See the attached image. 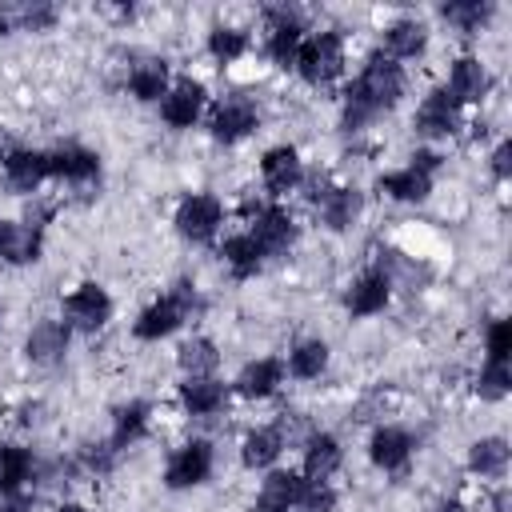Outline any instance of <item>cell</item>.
<instances>
[{
  "label": "cell",
  "instance_id": "6da1fadb",
  "mask_svg": "<svg viewBox=\"0 0 512 512\" xmlns=\"http://www.w3.org/2000/svg\"><path fill=\"white\" fill-rule=\"evenodd\" d=\"M404 96V68L396 60H388L384 52H372L360 68V76L348 84L344 92V112H340V128L344 132H360L364 124H372L380 112L396 108V100Z\"/></svg>",
  "mask_w": 512,
  "mask_h": 512
},
{
  "label": "cell",
  "instance_id": "7a4b0ae2",
  "mask_svg": "<svg viewBox=\"0 0 512 512\" xmlns=\"http://www.w3.org/2000/svg\"><path fill=\"white\" fill-rule=\"evenodd\" d=\"M204 304H200V292H196V284L192 280H176L172 284V292H164L160 300H152L140 316H136V324H132V336L136 340H144V344H156V340H164V336H172L188 316H196Z\"/></svg>",
  "mask_w": 512,
  "mask_h": 512
},
{
  "label": "cell",
  "instance_id": "3957f363",
  "mask_svg": "<svg viewBox=\"0 0 512 512\" xmlns=\"http://www.w3.org/2000/svg\"><path fill=\"white\" fill-rule=\"evenodd\" d=\"M308 84H332L340 72H344V36L340 32H316V36H304L300 52H296V64H292Z\"/></svg>",
  "mask_w": 512,
  "mask_h": 512
},
{
  "label": "cell",
  "instance_id": "277c9868",
  "mask_svg": "<svg viewBox=\"0 0 512 512\" xmlns=\"http://www.w3.org/2000/svg\"><path fill=\"white\" fill-rule=\"evenodd\" d=\"M176 232L192 244H212V236L220 232L224 224V204L212 196V192H188L180 204H176V216H172Z\"/></svg>",
  "mask_w": 512,
  "mask_h": 512
},
{
  "label": "cell",
  "instance_id": "5b68a950",
  "mask_svg": "<svg viewBox=\"0 0 512 512\" xmlns=\"http://www.w3.org/2000/svg\"><path fill=\"white\" fill-rule=\"evenodd\" d=\"M244 216H248V232L256 236V244L268 252V256H280L296 244V220L288 208L280 204H260V200H248L244 204Z\"/></svg>",
  "mask_w": 512,
  "mask_h": 512
},
{
  "label": "cell",
  "instance_id": "8992f818",
  "mask_svg": "<svg viewBox=\"0 0 512 512\" xmlns=\"http://www.w3.org/2000/svg\"><path fill=\"white\" fill-rule=\"evenodd\" d=\"M64 324L68 328H80V332H100L108 320H112V296L96 284V280H84L76 284L68 296H64Z\"/></svg>",
  "mask_w": 512,
  "mask_h": 512
},
{
  "label": "cell",
  "instance_id": "52a82bcc",
  "mask_svg": "<svg viewBox=\"0 0 512 512\" xmlns=\"http://www.w3.org/2000/svg\"><path fill=\"white\" fill-rule=\"evenodd\" d=\"M212 444L208 440H188V444H180L172 456H168V464H164V484L172 488V492H184V488H196V484H204L208 476H212Z\"/></svg>",
  "mask_w": 512,
  "mask_h": 512
},
{
  "label": "cell",
  "instance_id": "ba28073f",
  "mask_svg": "<svg viewBox=\"0 0 512 512\" xmlns=\"http://www.w3.org/2000/svg\"><path fill=\"white\" fill-rule=\"evenodd\" d=\"M260 124V108L248 96H228L208 112V132L220 144H240L244 136H252Z\"/></svg>",
  "mask_w": 512,
  "mask_h": 512
},
{
  "label": "cell",
  "instance_id": "9c48e42d",
  "mask_svg": "<svg viewBox=\"0 0 512 512\" xmlns=\"http://www.w3.org/2000/svg\"><path fill=\"white\" fill-rule=\"evenodd\" d=\"M460 100L448 92V88H432L424 96V104L416 108V132L428 136V140H444V136H456L460 128Z\"/></svg>",
  "mask_w": 512,
  "mask_h": 512
},
{
  "label": "cell",
  "instance_id": "30bf717a",
  "mask_svg": "<svg viewBox=\"0 0 512 512\" xmlns=\"http://www.w3.org/2000/svg\"><path fill=\"white\" fill-rule=\"evenodd\" d=\"M300 44H304V20L292 8H268V40H264L268 56L280 68H292Z\"/></svg>",
  "mask_w": 512,
  "mask_h": 512
},
{
  "label": "cell",
  "instance_id": "8fae6325",
  "mask_svg": "<svg viewBox=\"0 0 512 512\" xmlns=\"http://www.w3.org/2000/svg\"><path fill=\"white\" fill-rule=\"evenodd\" d=\"M260 180H264V188L272 196H284V192L300 188L304 184V160H300V152L292 144L268 148L264 160H260Z\"/></svg>",
  "mask_w": 512,
  "mask_h": 512
},
{
  "label": "cell",
  "instance_id": "7c38bea8",
  "mask_svg": "<svg viewBox=\"0 0 512 512\" xmlns=\"http://www.w3.org/2000/svg\"><path fill=\"white\" fill-rule=\"evenodd\" d=\"M204 100H208L204 84L192 80V76H180V80L168 88V96L160 100V116H164V124H172V128H192L196 116L204 112Z\"/></svg>",
  "mask_w": 512,
  "mask_h": 512
},
{
  "label": "cell",
  "instance_id": "4fadbf2b",
  "mask_svg": "<svg viewBox=\"0 0 512 512\" xmlns=\"http://www.w3.org/2000/svg\"><path fill=\"white\" fill-rule=\"evenodd\" d=\"M388 300H392V280H388L380 268L360 272V276L348 284V292H344V308H348L352 316H376V312L388 308Z\"/></svg>",
  "mask_w": 512,
  "mask_h": 512
},
{
  "label": "cell",
  "instance_id": "5bb4252c",
  "mask_svg": "<svg viewBox=\"0 0 512 512\" xmlns=\"http://www.w3.org/2000/svg\"><path fill=\"white\" fill-rule=\"evenodd\" d=\"M68 344H72V328H68L64 320H40V324H32V332H28V340H24V356H28L32 364L52 368V364L64 360Z\"/></svg>",
  "mask_w": 512,
  "mask_h": 512
},
{
  "label": "cell",
  "instance_id": "9a60e30c",
  "mask_svg": "<svg viewBox=\"0 0 512 512\" xmlns=\"http://www.w3.org/2000/svg\"><path fill=\"white\" fill-rule=\"evenodd\" d=\"M412 448H416L412 436L404 428H396V424H380L372 432V440H368V456H372V464L380 472H404L408 460H412Z\"/></svg>",
  "mask_w": 512,
  "mask_h": 512
},
{
  "label": "cell",
  "instance_id": "2e32d148",
  "mask_svg": "<svg viewBox=\"0 0 512 512\" xmlns=\"http://www.w3.org/2000/svg\"><path fill=\"white\" fill-rule=\"evenodd\" d=\"M4 176L16 192H36L52 172H48V152L36 148H8L4 152Z\"/></svg>",
  "mask_w": 512,
  "mask_h": 512
},
{
  "label": "cell",
  "instance_id": "e0dca14e",
  "mask_svg": "<svg viewBox=\"0 0 512 512\" xmlns=\"http://www.w3.org/2000/svg\"><path fill=\"white\" fill-rule=\"evenodd\" d=\"M48 172L60 176V180H72V184H88V180L100 176V156L92 148L64 144V148L48 152Z\"/></svg>",
  "mask_w": 512,
  "mask_h": 512
},
{
  "label": "cell",
  "instance_id": "ac0fdd59",
  "mask_svg": "<svg viewBox=\"0 0 512 512\" xmlns=\"http://www.w3.org/2000/svg\"><path fill=\"white\" fill-rule=\"evenodd\" d=\"M280 384H284V364L272 360V356L248 360V364L240 368V376L232 380V388H236L244 400H264V396H272Z\"/></svg>",
  "mask_w": 512,
  "mask_h": 512
},
{
  "label": "cell",
  "instance_id": "d6986e66",
  "mask_svg": "<svg viewBox=\"0 0 512 512\" xmlns=\"http://www.w3.org/2000/svg\"><path fill=\"white\" fill-rule=\"evenodd\" d=\"M228 404V388L216 376H184L180 384V408L188 416H212Z\"/></svg>",
  "mask_w": 512,
  "mask_h": 512
},
{
  "label": "cell",
  "instance_id": "ffe728a7",
  "mask_svg": "<svg viewBox=\"0 0 512 512\" xmlns=\"http://www.w3.org/2000/svg\"><path fill=\"white\" fill-rule=\"evenodd\" d=\"M428 48V28H424V20H416V16H404V20H392L388 28H384V56L388 60H412V56H420Z\"/></svg>",
  "mask_w": 512,
  "mask_h": 512
},
{
  "label": "cell",
  "instance_id": "44dd1931",
  "mask_svg": "<svg viewBox=\"0 0 512 512\" xmlns=\"http://www.w3.org/2000/svg\"><path fill=\"white\" fill-rule=\"evenodd\" d=\"M340 460H344V448L332 432H312L304 440V480H328L340 472Z\"/></svg>",
  "mask_w": 512,
  "mask_h": 512
},
{
  "label": "cell",
  "instance_id": "7402d4cb",
  "mask_svg": "<svg viewBox=\"0 0 512 512\" xmlns=\"http://www.w3.org/2000/svg\"><path fill=\"white\" fill-rule=\"evenodd\" d=\"M56 24V4L48 0H16L0 8V32H44Z\"/></svg>",
  "mask_w": 512,
  "mask_h": 512
},
{
  "label": "cell",
  "instance_id": "603a6c76",
  "mask_svg": "<svg viewBox=\"0 0 512 512\" xmlns=\"http://www.w3.org/2000/svg\"><path fill=\"white\" fill-rule=\"evenodd\" d=\"M300 484H304V476L300 472H284V468H276V472H268L264 476V484H260V492H256V512H292L296 508V496H300Z\"/></svg>",
  "mask_w": 512,
  "mask_h": 512
},
{
  "label": "cell",
  "instance_id": "cb8c5ba5",
  "mask_svg": "<svg viewBox=\"0 0 512 512\" xmlns=\"http://www.w3.org/2000/svg\"><path fill=\"white\" fill-rule=\"evenodd\" d=\"M220 256H224V264H228V272H232L236 280H252V276L264 268V260H268V252L256 244L252 232L228 236V240L220 244Z\"/></svg>",
  "mask_w": 512,
  "mask_h": 512
},
{
  "label": "cell",
  "instance_id": "d4e9b609",
  "mask_svg": "<svg viewBox=\"0 0 512 512\" xmlns=\"http://www.w3.org/2000/svg\"><path fill=\"white\" fill-rule=\"evenodd\" d=\"M40 476V460L32 448L20 444H0V492H20Z\"/></svg>",
  "mask_w": 512,
  "mask_h": 512
},
{
  "label": "cell",
  "instance_id": "484cf974",
  "mask_svg": "<svg viewBox=\"0 0 512 512\" xmlns=\"http://www.w3.org/2000/svg\"><path fill=\"white\" fill-rule=\"evenodd\" d=\"M376 188H380L384 196L400 200V204H420V200H428V192H432V176L420 172V168H412V164H404V168H396V172H384V176L376 180Z\"/></svg>",
  "mask_w": 512,
  "mask_h": 512
},
{
  "label": "cell",
  "instance_id": "4316f807",
  "mask_svg": "<svg viewBox=\"0 0 512 512\" xmlns=\"http://www.w3.org/2000/svg\"><path fill=\"white\" fill-rule=\"evenodd\" d=\"M316 208H320V220H324L332 232H344V228L356 224V216H360V208H364V196H360L356 188H340V184H332Z\"/></svg>",
  "mask_w": 512,
  "mask_h": 512
},
{
  "label": "cell",
  "instance_id": "83f0119b",
  "mask_svg": "<svg viewBox=\"0 0 512 512\" xmlns=\"http://www.w3.org/2000/svg\"><path fill=\"white\" fill-rule=\"evenodd\" d=\"M148 416H152V408H148L144 400H128V404H120V408L112 412V436H108V444H112L116 452H124V448H132L136 440H144V432H148Z\"/></svg>",
  "mask_w": 512,
  "mask_h": 512
},
{
  "label": "cell",
  "instance_id": "f1b7e54d",
  "mask_svg": "<svg viewBox=\"0 0 512 512\" xmlns=\"http://www.w3.org/2000/svg\"><path fill=\"white\" fill-rule=\"evenodd\" d=\"M460 104H472L488 92V68L480 64V56H460L448 72V84H444Z\"/></svg>",
  "mask_w": 512,
  "mask_h": 512
},
{
  "label": "cell",
  "instance_id": "f546056e",
  "mask_svg": "<svg viewBox=\"0 0 512 512\" xmlns=\"http://www.w3.org/2000/svg\"><path fill=\"white\" fill-rule=\"evenodd\" d=\"M172 80H168V64L164 60H140L132 72H128V92L144 104H160L168 96Z\"/></svg>",
  "mask_w": 512,
  "mask_h": 512
},
{
  "label": "cell",
  "instance_id": "4dcf8cb0",
  "mask_svg": "<svg viewBox=\"0 0 512 512\" xmlns=\"http://www.w3.org/2000/svg\"><path fill=\"white\" fill-rule=\"evenodd\" d=\"M284 452V428H252L240 444L244 468H272Z\"/></svg>",
  "mask_w": 512,
  "mask_h": 512
},
{
  "label": "cell",
  "instance_id": "1f68e13d",
  "mask_svg": "<svg viewBox=\"0 0 512 512\" xmlns=\"http://www.w3.org/2000/svg\"><path fill=\"white\" fill-rule=\"evenodd\" d=\"M468 468L484 480H500L508 472V440L504 436H480L468 448Z\"/></svg>",
  "mask_w": 512,
  "mask_h": 512
},
{
  "label": "cell",
  "instance_id": "d6a6232c",
  "mask_svg": "<svg viewBox=\"0 0 512 512\" xmlns=\"http://www.w3.org/2000/svg\"><path fill=\"white\" fill-rule=\"evenodd\" d=\"M176 364L184 368V376H212L216 364H220V352H216V344L208 336H192V340L180 344Z\"/></svg>",
  "mask_w": 512,
  "mask_h": 512
},
{
  "label": "cell",
  "instance_id": "836d02e7",
  "mask_svg": "<svg viewBox=\"0 0 512 512\" xmlns=\"http://www.w3.org/2000/svg\"><path fill=\"white\" fill-rule=\"evenodd\" d=\"M324 368H328V344L324 340H300V344H292L288 372L296 380H316V376H324Z\"/></svg>",
  "mask_w": 512,
  "mask_h": 512
},
{
  "label": "cell",
  "instance_id": "e575fe53",
  "mask_svg": "<svg viewBox=\"0 0 512 512\" xmlns=\"http://www.w3.org/2000/svg\"><path fill=\"white\" fill-rule=\"evenodd\" d=\"M208 52H212L220 64L240 60V56L248 52V32H244V28H228V24H220V28L208 32Z\"/></svg>",
  "mask_w": 512,
  "mask_h": 512
},
{
  "label": "cell",
  "instance_id": "d590c367",
  "mask_svg": "<svg viewBox=\"0 0 512 512\" xmlns=\"http://www.w3.org/2000/svg\"><path fill=\"white\" fill-rule=\"evenodd\" d=\"M40 248H44V224H36V220L16 224L8 264H32V260H40Z\"/></svg>",
  "mask_w": 512,
  "mask_h": 512
},
{
  "label": "cell",
  "instance_id": "8d00e7d4",
  "mask_svg": "<svg viewBox=\"0 0 512 512\" xmlns=\"http://www.w3.org/2000/svg\"><path fill=\"white\" fill-rule=\"evenodd\" d=\"M440 16L448 24H456L460 32H476L488 16H492V4H480V0H460V4H444Z\"/></svg>",
  "mask_w": 512,
  "mask_h": 512
},
{
  "label": "cell",
  "instance_id": "74e56055",
  "mask_svg": "<svg viewBox=\"0 0 512 512\" xmlns=\"http://www.w3.org/2000/svg\"><path fill=\"white\" fill-rule=\"evenodd\" d=\"M292 512H336V488L328 480H304Z\"/></svg>",
  "mask_w": 512,
  "mask_h": 512
},
{
  "label": "cell",
  "instance_id": "f35d334b",
  "mask_svg": "<svg viewBox=\"0 0 512 512\" xmlns=\"http://www.w3.org/2000/svg\"><path fill=\"white\" fill-rule=\"evenodd\" d=\"M508 384H512V372H508V360H488L480 368V380H476V392L484 400H504L508 396Z\"/></svg>",
  "mask_w": 512,
  "mask_h": 512
},
{
  "label": "cell",
  "instance_id": "ab89813d",
  "mask_svg": "<svg viewBox=\"0 0 512 512\" xmlns=\"http://www.w3.org/2000/svg\"><path fill=\"white\" fill-rule=\"evenodd\" d=\"M116 456H120V452H116L108 440H100V444H84V448H80V464H84L88 472H108V468L116 464Z\"/></svg>",
  "mask_w": 512,
  "mask_h": 512
},
{
  "label": "cell",
  "instance_id": "60d3db41",
  "mask_svg": "<svg viewBox=\"0 0 512 512\" xmlns=\"http://www.w3.org/2000/svg\"><path fill=\"white\" fill-rule=\"evenodd\" d=\"M508 352H512V324L492 320L488 324V360H508Z\"/></svg>",
  "mask_w": 512,
  "mask_h": 512
},
{
  "label": "cell",
  "instance_id": "b9f144b4",
  "mask_svg": "<svg viewBox=\"0 0 512 512\" xmlns=\"http://www.w3.org/2000/svg\"><path fill=\"white\" fill-rule=\"evenodd\" d=\"M36 508V496L28 488L20 492H0V512H32Z\"/></svg>",
  "mask_w": 512,
  "mask_h": 512
},
{
  "label": "cell",
  "instance_id": "7bdbcfd3",
  "mask_svg": "<svg viewBox=\"0 0 512 512\" xmlns=\"http://www.w3.org/2000/svg\"><path fill=\"white\" fill-rule=\"evenodd\" d=\"M492 172H496V180H508L512 176V140H500L492 148Z\"/></svg>",
  "mask_w": 512,
  "mask_h": 512
},
{
  "label": "cell",
  "instance_id": "ee69618b",
  "mask_svg": "<svg viewBox=\"0 0 512 512\" xmlns=\"http://www.w3.org/2000/svg\"><path fill=\"white\" fill-rule=\"evenodd\" d=\"M408 164H412V168H420V172H428V176H436V172H440V152L420 148V152H412V156H408Z\"/></svg>",
  "mask_w": 512,
  "mask_h": 512
},
{
  "label": "cell",
  "instance_id": "f6af8a7d",
  "mask_svg": "<svg viewBox=\"0 0 512 512\" xmlns=\"http://www.w3.org/2000/svg\"><path fill=\"white\" fill-rule=\"evenodd\" d=\"M12 236H16V220H0V260H8V252H12Z\"/></svg>",
  "mask_w": 512,
  "mask_h": 512
},
{
  "label": "cell",
  "instance_id": "bcb514c9",
  "mask_svg": "<svg viewBox=\"0 0 512 512\" xmlns=\"http://www.w3.org/2000/svg\"><path fill=\"white\" fill-rule=\"evenodd\" d=\"M492 512H508V488L504 484L492 492Z\"/></svg>",
  "mask_w": 512,
  "mask_h": 512
},
{
  "label": "cell",
  "instance_id": "7dc6e473",
  "mask_svg": "<svg viewBox=\"0 0 512 512\" xmlns=\"http://www.w3.org/2000/svg\"><path fill=\"white\" fill-rule=\"evenodd\" d=\"M432 512H464V508H460V504H456V500H444V504H436V508H432Z\"/></svg>",
  "mask_w": 512,
  "mask_h": 512
},
{
  "label": "cell",
  "instance_id": "c3c4849f",
  "mask_svg": "<svg viewBox=\"0 0 512 512\" xmlns=\"http://www.w3.org/2000/svg\"><path fill=\"white\" fill-rule=\"evenodd\" d=\"M56 512H84V508H80V504H72V500H68V504H60V508H56Z\"/></svg>",
  "mask_w": 512,
  "mask_h": 512
},
{
  "label": "cell",
  "instance_id": "681fc988",
  "mask_svg": "<svg viewBox=\"0 0 512 512\" xmlns=\"http://www.w3.org/2000/svg\"><path fill=\"white\" fill-rule=\"evenodd\" d=\"M0 324H4V304H0Z\"/></svg>",
  "mask_w": 512,
  "mask_h": 512
}]
</instances>
